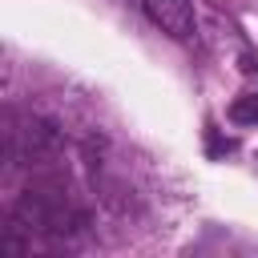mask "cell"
Returning <instances> with one entry per match:
<instances>
[{
	"label": "cell",
	"instance_id": "cell-1",
	"mask_svg": "<svg viewBox=\"0 0 258 258\" xmlns=\"http://www.w3.org/2000/svg\"><path fill=\"white\" fill-rule=\"evenodd\" d=\"M141 4H145V16L161 32H169L173 40H189L194 36L198 20H194V4L189 0H141Z\"/></svg>",
	"mask_w": 258,
	"mask_h": 258
},
{
	"label": "cell",
	"instance_id": "cell-2",
	"mask_svg": "<svg viewBox=\"0 0 258 258\" xmlns=\"http://www.w3.org/2000/svg\"><path fill=\"white\" fill-rule=\"evenodd\" d=\"M230 121H234V125H258V93L234 97V105H230Z\"/></svg>",
	"mask_w": 258,
	"mask_h": 258
}]
</instances>
